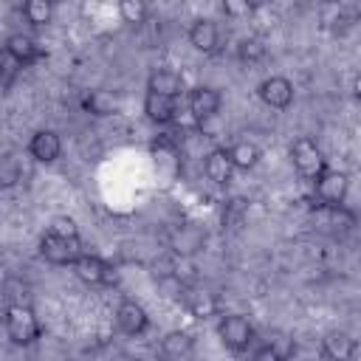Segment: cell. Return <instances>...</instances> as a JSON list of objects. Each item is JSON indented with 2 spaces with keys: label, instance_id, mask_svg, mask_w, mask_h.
<instances>
[{
  "label": "cell",
  "instance_id": "17",
  "mask_svg": "<svg viewBox=\"0 0 361 361\" xmlns=\"http://www.w3.org/2000/svg\"><path fill=\"white\" fill-rule=\"evenodd\" d=\"M180 302H183V305L189 307V313L197 316V319H209V316L217 313V296H214L212 290H206V288H189V285H186Z\"/></svg>",
  "mask_w": 361,
  "mask_h": 361
},
{
  "label": "cell",
  "instance_id": "12",
  "mask_svg": "<svg viewBox=\"0 0 361 361\" xmlns=\"http://www.w3.org/2000/svg\"><path fill=\"white\" fill-rule=\"evenodd\" d=\"M322 355L327 361H353L355 358V338L344 330H330L322 338Z\"/></svg>",
  "mask_w": 361,
  "mask_h": 361
},
{
  "label": "cell",
  "instance_id": "14",
  "mask_svg": "<svg viewBox=\"0 0 361 361\" xmlns=\"http://www.w3.org/2000/svg\"><path fill=\"white\" fill-rule=\"evenodd\" d=\"M203 172H206V178H209L212 183L226 186V183L231 180V175H234L228 149H226V147H214V149L206 155V161H203Z\"/></svg>",
  "mask_w": 361,
  "mask_h": 361
},
{
  "label": "cell",
  "instance_id": "32",
  "mask_svg": "<svg viewBox=\"0 0 361 361\" xmlns=\"http://www.w3.org/2000/svg\"><path fill=\"white\" fill-rule=\"evenodd\" d=\"M251 361H282L268 344H262V347H257L254 353H251Z\"/></svg>",
  "mask_w": 361,
  "mask_h": 361
},
{
  "label": "cell",
  "instance_id": "18",
  "mask_svg": "<svg viewBox=\"0 0 361 361\" xmlns=\"http://www.w3.org/2000/svg\"><path fill=\"white\" fill-rule=\"evenodd\" d=\"M203 243H206V234H203L197 226H180V228L172 234L169 248H172L175 254H180V257H192V254H197V251L203 248Z\"/></svg>",
  "mask_w": 361,
  "mask_h": 361
},
{
  "label": "cell",
  "instance_id": "26",
  "mask_svg": "<svg viewBox=\"0 0 361 361\" xmlns=\"http://www.w3.org/2000/svg\"><path fill=\"white\" fill-rule=\"evenodd\" d=\"M23 178L20 161L14 155H0V189H11L17 186V180Z\"/></svg>",
  "mask_w": 361,
  "mask_h": 361
},
{
  "label": "cell",
  "instance_id": "25",
  "mask_svg": "<svg viewBox=\"0 0 361 361\" xmlns=\"http://www.w3.org/2000/svg\"><path fill=\"white\" fill-rule=\"evenodd\" d=\"M147 14H149V8L141 0H121L118 3V17L124 23H130V25H141L147 20Z\"/></svg>",
  "mask_w": 361,
  "mask_h": 361
},
{
  "label": "cell",
  "instance_id": "28",
  "mask_svg": "<svg viewBox=\"0 0 361 361\" xmlns=\"http://www.w3.org/2000/svg\"><path fill=\"white\" fill-rule=\"evenodd\" d=\"M237 56H240L243 62H248V65L259 62V59L265 56V45H262V39H257V37H245V39H240V45H237Z\"/></svg>",
  "mask_w": 361,
  "mask_h": 361
},
{
  "label": "cell",
  "instance_id": "30",
  "mask_svg": "<svg viewBox=\"0 0 361 361\" xmlns=\"http://www.w3.org/2000/svg\"><path fill=\"white\" fill-rule=\"evenodd\" d=\"M51 234H56V237H68V240H79V226H76V220L73 217H68V214H56L54 220H51V228H48Z\"/></svg>",
  "mask_w": 361,
  "mask_h": 361
},
{
  "label": "cell",
  "instance_id": "3",
  "mask_svg": "<svg viewBox=\"0 0 361 361\" xmlns=\"http://www.w3.org/2000/svg\"><path fill=\"white\" fill-rule=\"evenodd\" d=\"M217 336L223 341V347H228L231 353H245L254 344V327L245 316L240 313H226L217 322Z\"/></svg>",
  "mask_w": 361,
  "mask_h": 361
},
{
  "label": "cell",
  "instance_id": "10",
  "mask_svg": "<svg viewBox=\"0 0 361 361\" xmlns=\"http://www.w3.org/2000/svg\"><path fill=\"white\" fill-rule=\"evenodd\" d=\"M147 93L155 96H166V99H178L183 93V73L172 71V68H158L149 73L147 79Z\"/></svg>",
  "mask_w": 361,
  "mask_h": 361
},
{
  "label": "cell",
  "instance_id": "2",
  "mask_svg": "<svg viewBox=\"0 0 361 361\" xmlns=\"http://www.w3.org/2000/svg\"><path fill=\"white\" fill-rule=\"evenodd\" d=\"M290 161H293L296 172H299L302 178H307V180H316V178L327 169L324 155H322L319 144H316L310 135H299V138L290 144Z\"/></svg>",
  "mask_w": 361,
  "mask_h": 361
},
{
  "label": "cell",
  "instance_id": "7",
  "mask_svg": "<svg viewBox=\"0 0 361 361\" xmlns=\"http://www.w3.org/2000/svg\"><path fill=\"white\" fill-rule=\"evenodd\" d=\"M257 96L265 107L285 110L293 104V82L288 76H268L257 85Z\"/></svg>",
  "mask_w": 361,
  "mask_h": 361
},
{
  "label": "cell",
  "instance_id": "21",
  "mask_svg": "<svg viewBox=\"0 0 361 361\" xmlns=\"http://www.w3.org/2000/svg\"><path fill=\"white\" fill-rule=\"evenodd\" d=\"M192 344H195V338H192L186 330H169V333L161 338V355L178 361V358H183V355L192 353Z\"/></svg>",
  "mask_w": 361,
  "mask_h": 361
},
{
  "label": "cell",
  "instance_id": "1",
  "mask_svg": "<svg viewBox=\"0 0 361 361\" xmlns=\"http://www.w3.org/2000/svg\"><path fill=\"white\" fill-rule=\"evenodd\" d=\"M3 327L14 347H31L42 338V327L31 305H6L3 307Z\"/></svg>",
  "mask_w": 361,
  "mask_h": 361
},
{
  "label": "cell",
  "instance_id": "22",
  "mask_svg": "<svg viewBox=\"0 0 361 361\" xmlns=\"http://www.w3.org/2000/svg\"><path fill=\"white\" fill-rule=\"evenodd\" d=\"M152 155H155V161H158V169H166L169 175L178 172L180 161H178V149H175V144H172L169 138L152 141Z\"/></svg>",
  "mask_w": 361,
  "mask_h": 361
},
{
  "label": "cell",
  "instance_id": "27",
  "mask_svg": "<svg viewBox=\"0 0 361 361\" xmlns=\"http://www.w3.org/2000/svg\"><path fill=\"white\" fill-rule=\"evenodd\" d=\"M25 65L20 62V59H14L6 48H0V87L6 90L17 76H20V71H23Z\"/></svg>",
  "mask_w": 361,
  "mask_h": 361
},
{
  "label": "cell",
  "instance_id": "8",
  "mask_svg": "<svg viewBox=\"0 0 361 361\" xmlns=\"http://www.w3.org/2000/svg\"><path fill=\"white\" fill-rule=\"evenodd\" d=\"M116 324L127 336H141L149 327V316H147L144 305H138L135 299H121L116 307Z\"/></svg>",
  "mask_w": 361,
  "mask_h": 361
},
{
  "label": "cell",
  "instance_id": "13",
  "mask_svg": "<svg viewBox=\"0 0 361 361\" xmlns=\"http://www.w3.org/2000/svg\"><path fill=\"white\" fill-rule=\"evenodd\" d=\"M189 42H192V48L200 51V54H214L217 45H220V28H217V23L203 20V17L195 20V23L189 25Z\"/></svg>",
  "mask_w": 361,
  "mask_h": 361
},
{
  "label": "cell",
  "instance_id": "4",
  "mask_svg": "<svg viewBox=\"0 0 361 361\" xmlns=\"http://www.w3.org/2000/svg\"><path fill=\"white\" fill-rule=\"evenodd\" d=\"M316 200L327 209H341L350 195V175L341 169H324L316 180Z\"/></svg>",
  "mask_w": 361,
  "mask_h": 361
},
{
  "label": "cell",
  "instance_id": "31",
  "mask_svg": "<svg viewBox=\"0 0 361 361\" xmlns=\"http://www.w3.org/2000/svg\"><path fill=\"white\" fill-rule=\"evenodd\" d=\"M257 11V3H248V0H226L223 3V14L226 17H248Z\"/></svg>",
  "mask_w": 361,
  "mask_h": 361
},
{
  "label": "cell",
  "instance_id": "24",
  "mask_svg": "<svg viewBox=\"0 0 361 361\" xmlns=\"http://www.w3.org/2000/svg\"><path fill=\"white\" fill-rule=\"evenodd\" d=\"M282 361H290L293 355H296V341H293V336L290 333H285V330H271L268 333V341H265Z\"/></svg>",
  "mask_w": 361,
  "mask_h": 361
},
{
  "label": "cell",
  "instance_id": "23",
  "mask_svg": "<svg viewBox=\"0 0 361 361\" xmlns=\"http://www.w3.org/2000/svg\"><path fill=\"white\" fill-rule=\"evenodd\" d=\"M20 11L25 17V23H31V25H48L51 17H54V3H48V0H28V3H23Z\"/></svg>",
  "mask_w": 361,
  "mask_h": 361
},
{
  "label": "cell",
  "instance_id": "11",
  "mask_svg": "<svg viewBox=\"0 0 361 361\" xmlns=\"http://www.w3.org/2000/svg\"><path fill=\"white\" fill-rule=\"evenodd\" d=\"M28 155L39 164H54L62 155V141L54 130H37L28 141Z\"/></svg>",
  "mask_w": 361,
  "mask_h": 361
},
{
  "label": "cell",
  "instance_id": "15",
  "mask_svg": "<svg viewBox=\"0 0 361 361\" xmlns=\"http://www.w3.org/2000/svg\"><path fill=\"white\" fill-rule=\"evenodd\" d=\"M3 48H6L14 59H20L23 65H31V62H37V59H42V56H45V51L37 45V39H34V37H28V34H23V31L8 34Z\"/></svg>",
  "mask_w": 361,
  "mask_h": 361
},
{
  "label": "cell",
  "instance_id": "19",
  "mask_svg": "<svg viewBox=\"0 0 361 361\" xmlns=\"http://www.w3.org/2000/svg\"><path fill=\"white\" fill-rule=\"evenodd\" d=\"M82 107H85V113L104 118V116H116L118 107H121V102H118V96L110 93V90H90V93L82 99Z\"/></svg>",
  "mask_w": 361,
  "mask_h": 361
},
{
  "label": "cell",
  "instance_id": "16",
  "mask_svg": "<svg viewBox=\"0 0 361 361\" xmlns=\"http://www.w3.org/2000/svg\"><path fill=\"white\" fill-rule=\"evenodd\" d=\"M144 116L152 124H172L178 116V99H166V96H155L147 93L144 96Z\"/></svg>",
  "mask_w": 361,
  "mask_h": 361
},
{
  "label": "cell",
  "instance_id": "9",
  "mask_svg": "<svg viewBox=\"0 0 361 361\" xmlns=\"http://www.w3.org/2000/svg\"><path fill=\"white\" fill-rule=\"evenodd\" d=\"M220 107H223V96L214 90V87H192L189 90V113L197 118V121H209L214 116H220Z\"/></svg>",
  "mask_w": 361,
  "mask_h": 361
},
{
  "label": "cell",
  "instance_id": "5",
  "mask_svg": "<svg viewBox=\"0 0 361 361\" xmlns=\"http://www.w3.org/2000/svg\"><path fill=\"white\" fill-rule=\"evenodd\" d=\"M39 254L54 265H73L79 259L82 248H79V240H68V237H56V234L45 231L39 237Z\"/></svg>",
  "mask_w": 361,
  "mask_h": 361
},
{
  "label": "cell",
  "instance_id": "29",
  "mask_svg": "<svg viewBox=\"0 0 361 361\" xmlns=\"http://www.w3.org/2000/svg\"><path fill=\"white\" fill-rule=\"evenodd\" d=\"M3 296H6V305H31V290H28V285L25 282H20V279H8L6 285H3Z\"/></svg>",
  "mask_w": 361,
  "mask_h": 361
},
{
  "label": "cell",
  "instance_id": "20",
  "mask_svg": "<svg viewBox=\"0 0 361 361\" xmlns=\"http://www.w3.org/2000/svg\"><path fill=\"white\" fill-rule=\"evenodd\" d=\"M228 158H231V166H234V169L248 172V169H254V166L259 164L262 149H259L254 141H237L234 147H228Z\"/></svg>",
  "mask_w": 361,
  "mask_h": 361
},
{
  "label": "cell",
  "instance_id": "6",
  "mask_svg": "<svg viewBox=\"0 0 361 361\" xmlns=\"http://www.w3.org/2000/svg\"><path fill=\"white\" fill-rule=\"evenodd\" d=\"M71 268L85 285H110V282H116V268L107 259L96 257V254H79V259Z\"/></svg>",
  "mask_w": 361,
  "mask_h": 361
}]
</instances>
